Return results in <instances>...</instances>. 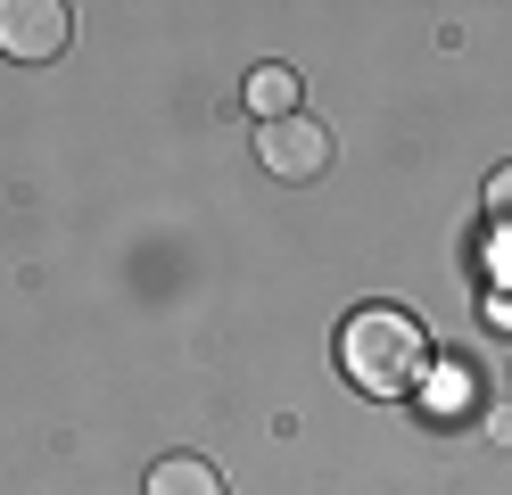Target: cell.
<instances>
[{"label": "cell", "mask_w": 512, "mask_h": 495, "mask_svg": "<svg viewBox=\"0 0 512 495\" xmlns=\"http://www.w3.org/2000/svg\"><path fill=\"white\" fill-rule=\"evenodd\" d=\"M339 363H347V380H356L364 396H405L430 372V330L405 306H364L339 330Z\"/></svg>", "instance_id": "cell-1"}, {"label": "cell", "mask_w": 512, "mask_h": 495, "mask_svg": "<svg viewBox=\"0 0 512 495\" xmlns=\"http://www.w3.org/2000/svg\"><path fill=\"white\" fill-rule=\"evenodd\" d=\"M256 157H265L273 182H323L339 149H331V132L298 108V116H281V124H256Z\"/></svg>", "instance_id": "cell-2"}, {"label": "cell", "mask_w": 512, "mask_h": 495, "mask_svg": "<svg viewBox=\"0 0 512 495\" xmlns=\"http://www.w3.org/2000/svg\"><path fill=\"white\" fill-rule=\"evenodd\" d=\"M75 42V9L67 0H0V58L42 66Z\"/></svg>", "instance_id": "cell-3"}, {"label": "cell", "mask_w": 512, "mask_h": 495, "mask_svg": "<svg viewBox=\"0 0 512 495\" xmlns=\"http://www.w3.org/2000/svg\"><path fill=\"white\" fill-rule=\"evenodd\" d=\"M149 495H223V471L199 462V454H166L149 471Z\"/></svg>", "instance_id": "cell-4"}, {"label": "cell", "mask_w": 512, "mask_h": 495, "mask_svg": "<svg viewBox=\"0 0 512 495\" xmlns=\"http://www.w3.org/2000/svg\"><path fill=\"white\" fill-rule=\"evenodd\" d=\"M248 116L256 124L298 116V75H290V66H256V75H248Z\"/></svg>", "instance_id": "cell-5"}, {"label": "cell", "mask_w": 512, "mask_h": 495, "mask_svg": "<svg viewBox=\"0 0 512 495\" xmlns=\"http://www.w3.org/2000/svg\"><path fill=\"white\" fill-rule=\"evenodd\" d=\"M430 405H438V413L471 405V363H446V372H438V388H430Z\"/></svg>", "instance_id": "cell-6"}, {"label": "cell", "mask_w": 512, "mask_h": 495, "mask_svg": "<svg viewBox=\"0 0 512 495\" xmlns=\"http://www.w3.org/2000/svg\"><path fill=\"white\" fill-rule=\"evenodd\" d=\"M488 215L512 223V165H496V174H488Z\"/></svg>", "instance_id": "cell-7"}, {"label": "cell", "mask_w": 512, "mask_h": 495, "mask_svg": "<svg viewBox=\"0 0 512 495\" xmlns=\"http://www.w3.org/2000/svg\"><path fill=\"white\" fill-rule=\"evenodd\" d=\"M488 438H504V446H512V405H504V413H488Z\"/></svg>", "instance_id": "cell-8"}]
</instances>
